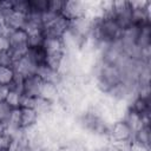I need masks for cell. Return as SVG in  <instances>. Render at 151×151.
Wrapping results in <instances>:
<instances>
[{"instance_id": "cell-12", "label": "cell", "mask_w": 151, "mask_h": 151, "mask_svg": "<svg viewBox=\"0 0 151 151\" xmlns=\"http://www.w3.org/2000/svg\"><path fill=\"white\" fill-rule=\"evenodd\" d=\"M136 46L138 48H145L151 46V26L150 24H145L140 26L139 34L136 41Z\"/></svg>"}, {"instance_id": "cell-20", "label": "cell", "mask_w": 151, "mask_h": 151, "mask_svg": "<svg viewBox=\"0 0 151 151\" xmlns=\"http://www.w3.org/2000/svg\"><path fill=\"white\" fill-rule=\"evenodd\" d=\"M21 93H18V92H13V91H9L8 94H7V98H6V103L12 107V109H20V101H21Z\"/></svg>"}, {"instance_id": "cell-8", "label": "cell", "mask_w": 151, "mask_h": 151, "mask_svg": "<svg viewBox=\"0 0 151 151\" xmlns=\"http://www.w3.org/2000/svg\"><path fill=\"white\" fill-rule=\"evenodd\" d=\"M25 55L37 66H41L47 64V52L42 46H35V47H28Z\"/></svg>"}, {"instance_id": "cell-19", "label": "cell", "mask_w": 151, "mask_h": 151, "mask_svg": "<svg viewBox=\"0 0 151 151\" xmlns=\"http://www.w3.org/2000/svg\"><path fill=\"white\" fill-rule=\"evenodd\" d=\"M14 77V71L12 67H5L0 66V84L1 85H8L11 80Z\"/></svg>"}, {"instance_id": "cell-7", "label": "cell", "mask_w": 151, "mask_h": 151, "mask_svg": "<svg viewBox=\"0 0 151 151\" xmlns=\"http://www.w3.org/2000/svg\"><path fill=\"white\" fill-rule=\"evenodd\" d=\"M132 143L137 146L150 150V143H151L150 125H143L138 130H136L132 136Z\"/></svg>"}, {"instance_id": "cell-2", "label": "cell", "mask_w": 151, "mask_h": 151, "mask_svg": "<svg viewBox=\"0 0 151 151\" xmlns=\"http://www.w3.org/2000/svg\"><path fill=\"white\" fill-rule=\"evenodd\" d=\"M132 136H133V130L124 119H117L111 123L110 130H109L110 143L122 142V140H132Z\"/></svg>"}, {"instance_id": "cell-13", "label": "cell", "mask_w": 151, "mask_h": 151, "mask_svg": "<svg viewBox=\"0 0 151 151\" xmlns=\"http://www.w3.org/2000/svg\"><path fill=\"white\" fill-rule=\"evenodd\" d=\"M42 47L45 48V51L47 53L65 51L63 41H61V38H44Z\"/></svg>"}, {"instance_id": "cell-23", "label": "cell", "mask_w": 151, "mask_h": 151, "mask_svg": "<svg viewBox=\"0 0 151 151\" xmlns=\"http://www.w3.org/2000/svg\"><path fill=\"white\" fill-rule=\"evenodd\" d=\"M42 42H44V37L41 33L28 34V47L42 46Z\"/></svg>"}, {"instance_id": "cell-15", "label": "cell", "mask_w": 151, "mask_h": 151, "mask_svg": "<svg viewBox=\"0 0 151 151\" xmlns=\"http://www.w3.org/2000/svg\"><path fill=\"white\" fill-rule=\"evenodd\" d=\"M11 6L15 13H20V14H25V15L29 13L28 0H11Z\"/></svg>"}, {"instance_id": "cell-10", "label": "cell", "mask_w": 151, "mask_h": 151, "mask_svg": "<svg viewBox=\"0 0 151 151\" xmlns=\"http://www.w3.org/2000/svg\"><path fill=\"white\" fill-rule=\"evenodd\" d=\"M25 21H26V15L25 14H20V13H15L13 12L5 21V26L8 31H14V29H19V28H24L25 26Z\"/></svg>"}, {"instance_id": "cell-17", "label": "cell", "mask_w": 151, "mask_h": 151, "mask_svg": "<svg viewBox=\"0 0 151 151\" xmlns=\"http://www.w3.org/2000/svg\"><path fill=\"white\" fill-rule=\"evenodd\" d=\"M48 1L50 0H28L29 4V12L42 13L48 9Z\"/></svg>"}, {"instance_id": "cell-4", "label": "cell", "mask_w": 151, "mask_h": 151, "mask_svg": "<svg viewBox=\"0 0 151 151\" xmlns=\"http://www.w3.org/2000/svg\"><path fill=\"white\" fill-rule=\"evenodd\" d=\"M127 107L137 113L144 122V124H150V99L134 96L133 99L127 104Z\"/></svg>"}, {"instance_id": "cell-18", "label": "cell", "mask_w": 151, "mask_h": 151, "mask_svg": "<svg viewBox=\"0 0 151 151\" xmlns=\"http://www.w3.org/2000/svg\"><path fill=\"white\" fill-rule=\"evenodd\" d=\"M11 111H12V107L6 101H0V129L4 130L8 120V117L11 114Z\"/></svg>"}, {"instance_id": "cell-24", "label": "cell", "mask_w": 151, "mask_h": 151, "mask_svg": "<svg viewBox=\"0 0 151 151\" xmlns=\"http://www.w3.org/2000/svg\"><path fill=\"white\" fill-rule=\"evenodd\" d=\"M34 103H35V98L27 97V96H21L20 109H34Z\"/></svg>"}, {"instance_id": "cell-3", "label": "cell", "mask_w": 151, "mask_h": 151, "mask_svg": "<svg viewBox=\"0 0 151 151\" xmlns=\"http://www.w3.org/2000/svg\"><path fill=\"white\" fill-rule=\"evenodd\" d=\"M87 2L86 1H65L61 9V15L72 21L81 17H86Z\"/></svg>"}, {"instance_id": "cell-11", "label": "cell", "mask_w": 151, "mask_h": 151, "mask_svg": "<svg viewBox=\"0 0 151 151\" xmlns=\"http://www.w3.org/2000/svg\"><path fill=\"white\" fill-rule=\"evenodd\" d=\"M40 97L57 103L59 100V97H60V88L58 85H55L53 83H44Z\"/></svg>"}, {"instance_id": "cell-9", "label": "cell", "mask_w": 151, "mask_h": 151, "mask_svg": "<svg viewBox=\"0 0 151 151\" xmlns=\"http://www.w3.org/2000/svg\"><path fill=\"white\" fill-rule=\"evenodd\" d=\"M21 111V127L31 129L39 124V117L34 109H20Z\"/></svg>"}, {"instance_id": "cell-1", "label": "cell", "mask_w": 151, "mask_h": 151, "mask_svg": "<svg viewBox=\"0 0 151 151\" xmlns=\"http://www.w3.org/2000/svg\"><path fill=\"white\" fill-rule=\"evenodd\" d=\"M8 39V51L11 52L14 61L25 55L28 48V33L22 29L9 31L7 34Z\"/></svg>"}, {"instance_id": "cell-26", "label": "cell", "mask_w": 151, "mask_h": 151, "mask_svg": "<svg viewBox=\"0 0 151 151\" xmlns=\"http://www.w3.org/2000/svg\"><path fill=\"white\" fill-rule=\"evenodd\" d=\"M0 151H9V149H4V150H0Z\"/></svg>"}, {"instance_id": "cell-21", "label": "cell", "mask_w": 151, "mask_h": 151, "mask_svg": "<svg viewBox=\"0 0 151 151\" xmlns=\"http://www.w3.org/2000/svg\"><path fill=\"white\" fill-rule=\"evenodd\" d=\"M13 142H14L13 136L9 132H7L5 130H1L0 131V150L11 149Z\"/></svg>"}, {"instance_id": "cell-6", "label": "cell", "mask_w": 151, "mask_h": 151, "mask_svg": "<svg viewBox=\"0 0 151 151\" xmlns=\"http://www.w3.org/2000/svg\"><path fill=\"white\" fill-rule=\"evenodd\" d=\"M12 68H13V71H14L15 73H19V74H21L24 78H26V77H28V76L35 74L38 67H37L26 55H24V57H21L20 59H18V60H15V61L13 63Z\"/></svg>"}, {"instance_id": "cell-27", "label": "cell", "mask_w": 151, "mask_h": 151, "mask_svg": "<svg viewBox=\"0 0 151 151\" xmlns=\"http://www.w3.org/2000/svg\"><path fill=\"white\" fill-rule=\"evenodd\" d=\"M1 130H2V129H0V131H1Z\"/></svg>"}, {"instance_id": "cell-22", "label": "cell", "mask_w": 151, "mask_h": 151, "mask_svg": "<svg viewBox=\"0 0 151 151\" xmlns=\"http://www.w3.org/2000/svg\"><path fill=\"white\" fill-rule=\"evenodd\" d=\"M14 63V59L11 54V52L7 50H0V66L5 67H12Z\"/></svg>"}, {"instance_id": "cell-25", "label": "cell", "mask_w": 151, "mask_h": 151, "mask_svg": "<svg viewBox=\"0 0 151 151\" xmlns=\"http://www.w3.org/2000/svg\"><path fill=\"white\" fill-rule=\"evenodd\" d=\"M9 92V88L7 85H1L0 84V101H5L7 98V94Z\"/></svg>"}, {"instance_id": "cell-5", "label": "cell", "mask_w": 151, "mask_h": 151, "mask_svg": "<svg viewBox=\"0 0 151 151\" xmlns=\"http://www.w3.org/2000/svg\"><path fill=\"white\" fill-rule=\"evenodd\" d=\"M44 81L37 76V74H32L28 76L24 79V86H22V96H27V97H40L41 93V88H42Z\"/></svg>"}, {"instance_id": "cell-16", "label": "cell", "mask_w": 151, "mask_h": 151, "mask_svg": "<svg viewBox=\"0 0 151 151\" xmlns=\"http://www.w3.org/2000/svg\"><path fill=\"white\" fill-rule=\"evenodd\" d=\"M24 77L19 73H15L14 72V77L13 79L11 80V83L7 85L9 91H13V92H18V93H21L22 94V86H24Z\"/></svg>"}, {"instance_id": "cell-14", "label": "cell", "mask_w": 151, "mask_h": 151, "mask_svg": "<svg viewBox=\"0 0 151 151\" xmlns=\"http://www.w3.org/2000/svg\"><path fill=\"white\" fill-rule=\"evenodd\" d=\"M9 151H34L33 147L31 146L26 134L21 136V137H18L14 139Z\"/></svg>"}]
</instances>
